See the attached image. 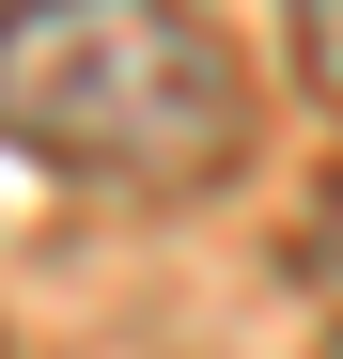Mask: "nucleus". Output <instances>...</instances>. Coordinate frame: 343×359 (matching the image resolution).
<instances>
[{"label": "nucleus", "mask_w": 343, "mask_h": 359, "mask_svg": "<svg viewBox=\"0 0 343 359\" xmlns=\"http://www.w3.org/2000/svg\"><path fill=\"white\" fill-rule=\"evenodd\" d=\"M297 79L343 109V0H297Z\"/></svg>", "instance_id": "obj_2"}, {"label": "nucleus", "mask_w": 343, "mask_h": 359, "mask_svg": "<svg viewBox=\"0 0 343 359\" xmlns=\"http://www.w3.org/2000/svg\"><path fill=\"white\" fill-rule=\"evenodd\" d=\"M297 281L343 313V188H328V203H312V234H297Z\"/></svg>", "instance_id": "obj_3"}, {"label": "nucleus", "mask_w": 343, "mask_h": 359, "mask_svg": "<svg viewBox=\"0 0 343 359\" xmlns=\"http://www.w3.org/2000/svg\"><path fill=\"white\" fill-rule=\"evenodd\" d=\"M0 126L63 188H218L250 156V79L188 0H16Z\"/></svg>", "instance_id": "obj_1"}]
</instances>
